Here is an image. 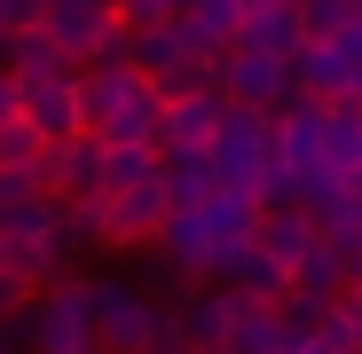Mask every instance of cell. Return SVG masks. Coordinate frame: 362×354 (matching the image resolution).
<instances>
[{"label": "cell", "instance_id": "30bf717a", "mask_svg": "<svg viewBox=\"0 0 362 354\" xmlns=\"http://www.w3.org/2000/svg\"><path fill=\"white\" fill-rule=\"evenodd\" d=\"M40 16H47V0H0V24H8V40H16V32H40Z\"/></svg>", "mask_w": 362, "mask_h": 354}, {"label": "cell", "instance_id": "8fae6325", "mask_svg": "<svg viewBox=\"0 0 362 354\" xmlns=\"http://www.w3.org/2000/svg\"><path fill=\"white\" fill-rule=\"evenodd\" d=\"M8 110H16V79H8V71H0V118H8Z\"/></svg>", "mask_w": 362, "mask_h": 354}, {"label": "cell", "instance_id": "277c9868", "mask_svg": "<svg viewBox=\"0 0 362 354\" xmlns=\"http://www.w3.org/2000/svg\"><path fill=\"white\" fill-rule=\"evenodd\" d=\"M213 87L228 95V102H252V110H276L284 102V87H291V64L284 55H260V47H221V64H213Z\"/></svg>", "mask_w": 362, "mask_h": 354}, {"label": "cell", "instance_id": "6da1fadb", "mask_svg": "<svg viewBox=\"0 0 362 354\" xmlns=\"http://www.w3.org/2000/svg\"><path fill=\"white\" fill-rule=\"evenodd\" d=\"M150 300L142 291H127V283H87V346L95 354H142L150 346Z\"/></svg>", "mask_w": 362, "mask_h": 354}, {"label": "cell", "instance_id": "4fadbf2b", "mask_svg": "<svg viewBox=\"0 0 362 354\" xmlns=\"http://www.w3.org/2000/svg\"><path fill=\"white\" fill-rule=\"evenodd\" d=\"M189 354H228V346H205V338H189Z\"/></svg>", "mask_w": 362, "mask_h": 354}, {"label": "cell", "instance_id": "3957f363", "mask_svg": "<svg viewBox=\"0 0 362 354\" xmlns=\"http://www.w3.org/2000/svg\"><path fill=\"white\" fill-rule=\"evenodd\" d=\"M315 244H323V220H315L308 205L276 197V205H260V213H252V252H260L268 268H284V276H291Z\"/></svg>", "mask_w": 362, "mask_h": 354}, {"label": "cell", "instance_id": "7a4b0ae2", "mask_svg": "<svg viewBox=\"0 0 362 354\" xmlns=\"http://www.w3.org/2000/svg\"><path fill=\"white\" fill-rule=\"evenodd\" d=\"M221 110H228V95H221V87L165 95V118H158V150H165V158H205V150H213V134H221Z\"/></svg>", "mask_w": 362, "mask_h": 354}, {"label": "cell", "instance_id": "8992f818", "mask_svg": "<svg viewBox=\"0 0 362 354\" xmlns=\"http://www.w3.org/2000/svg\"><path fill=\"white\" fill-rule=\"evenodd\" d=\"M0 71H8V79H64V71H71V55L55 47L47 32H16L8 55H0Z\"/></svg>", "mask_w": 362, "mask_h": 354}, {"label": "cell", "instance_id": "7c38bea8", "mask_svg": "<svg viewBox=\"0 0 362 354\" xmlns=\"http://www.w3.org/2000/svg\"><path fill=\"white\" fill-rule=\"evenodd\" d=\"M40 354H95V346H87V338H71V346H40Z\"/></svg>", "mask_w": 362, "mask_h": 354}, {"label": "cell", "instance_id": "5bb4252c", "mask_svg": "<svg viewBox=\"0 0 362 354\" xmlns=\"http://www.w3.org/2000/svg\"><path fill=\"white\" fill-rule=\"evenodd\" d=\"M0 55H8V24H0Z\"/></svg>", "mask_w": 362, "mask_h": 354}, {"label": "cell", "instance_id": "9c48e42d", "mask_svg": "<svg viewBox=\"0 0 362 354\" xmlns=\"http://www.w3.org/2000/svg\"><path fill=\"white\" fill-rule=\"evenodd\" d=\"M118 32H150V24H173V0H110Z\"/></svg>", "mask_w": 362, "mask_h": 354}, {"label": "cell", "instance_id": "ba28073f", "mask_svg": "<svg viewBox=\"0 0 362 354\" xmlns=\"http://www.w3.org/2000/svg\"><path fill=\"white\" fill-rule=\"evenodd\" d=\"M40 150H47V142H40V126H32L24 110L0 118V173H32V165H40Z\"/></svg>", "mask_w": 362, "mask_h": 354}, {"label": "cell", "instance_id": "5b68a950", "mask_svg": "<svg viewBox=\"0 0 362 354\" xmlns=\"http://www.w3.org/2000/svg\"><path fill=\"white\" fill-rule=\"evenodd\" d=\"M16 110L40 126V142H71V134H87L79 71H64V79H16Z\"/></svg>", "mask_w": 362, "mask_h": 354}, {"label": "cell", "instance_id": "52a82bcc", "mask_svg": "<svg viewBox=\"0 0 362 354\" xmlns=\"http://www.w3.org/2000/svg\"><path fill=\"white\" fill-rule=\"evenodd\" d=\"M40 283H47V276L32 268V252H24V244H8V236H0V315H24Z\"/></svg>", "mask_w": 362, "mask_h": 354}]
</instances>
